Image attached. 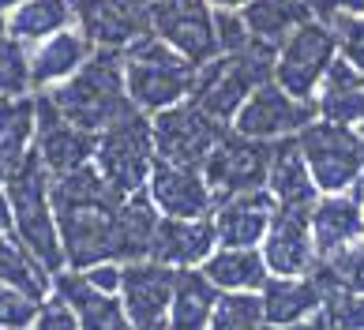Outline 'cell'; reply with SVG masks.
<instances>
[{
    "label": "cell",
    "instance_id": "obj_1",
    "mask_svg": "<svg viewBox=\"0 0 364 330\" xmlns=\"http://www.w3.org/2000/svg\"><path fill=\"white\" fill-rule=\"evenodd\" d=\"M49 199L57 214L64 267L87 270L94 263H117V206L124 196L94 169V161L49 176Z\"/></svg>",
    "mask_w": 364,
    "mask_h": 330
},
{
    "label": "cell",
    "instance_id": "obj_2",
    "mask_svg": "<svg viewBox=\"0 0 364 330\" xmlns=\"http://www.w3.org/2000/svg\"><path fill=\"white\" fill-rule=\"evenodd\" d=\"M42 94L64 120L90 135L105 132L109 124H117L120 117H128L136 109L124 87V53H113V49H94L90 60L72 79H64L60 87Z\"/></svg>",
    "mask_w": 364,
    "mask_h": 330
},
{
    "label": "cell",
    "instance_id": "obj_3",
    "mask_svg": "<svg viewBox=\"0 0 364 330\" xmlns=\"http://www.w3.org/2000/svg\"><path fill=\"white\" fill-rule=\"evenodd\" d=\"M199 64L181 57L173 46H166L161 38H143L139 46H132L124 53V87L128 98L139 113L154 117L161 109L188 102L196 90Z\"/></svg>",
    "mask_w": 364,
    "mask_h": 330
},
{
    "label": "cell",
    "instance_id": "obj_4",
    "mask_svg": "<svg viewBox=\"0 0 364 330\" xmlns=\"http://www.w3.org/2000/svg\"><path fill=\"white\" fill-rule=\"evenodd\" d=\"M271 79H274V49L252 38L245 49L218 53L207 64H199L192 102L229 124L237 117V109L248 102V94Z\"/></svg>",
    "mask_w": 364,
    "mask_h": 330
},
{
    "label": "cell",
    "instance_id": "obj_5",
    "mask_svg": "<svg viewBox=\"0 0 364 330\" xmlns=\"http://www.w3.org/2000/svg\"><path fill=\"white\" fill-rule=\"evenodd\" d=\"M4 191H8V206H11V237L49 274H60L64 247H60L57 214H53V199H49V173L42 169L38 154L11 181H4Z\"/></svg>",
    "mask_w": 364,
    "mask_h": 330
},
{
    "label": "cell",
    "instance_id": "obj_6",
    "mask_svg": "<svg viewBox=\"0 0 364 330\" xmlns=\"http://www.w3.org/2000/svg\"><path fill=\"white\" fill-rule=\"evenodd\" d=\"M154 132H151V117L132 109L128 117H120L109 124L105 132L94 135V169L109 181L120 196H136L146 191L154 169Z\"/></svg>",
    "mask_w": 364,
    "mask_h": 330
},
{
    "label": "cell",
    "instance_id": "obj_7",
    "mask_svg": "<svg viewBox=\"0 0 364 330\" xmlns=\"http://www.w3.org/2000/svg\"><path fill=\"white\" fill-rule=\"evenodd\" d=\"M296 147L312 169L319 196L353 191V184L364 176V135L353 124H334L316 117L308 128L296 132Z\"/></svg>",
    "mask_w": 364,
    "mask_h": 330
},
{
    "label": "cell",
    "instance_id": "obj_8",
    "mask_svg": "<svg viewBox=\"0 0 364 330\" xmlns=\"http://www.w3.org/2000/svg\"><path fill=\"white\" fill-rule=\"evenodd\" d=\"M334 60H338V34L331 19H308L274 49V82L296 98L316 102V90Z\"/></svg>",
    "mask_w": 364,
    "mask_h": 330
},
{
    "label": "cell",
    "instance_id": "obj_9",
    "mask_svg": "<svg viewBox=\"0 0 364 330\" xmlns=\"http://www.w3.org/2000/svg\"><path fill=\"white\" fill-rule=\"evenodd\" d=\"M151 132H154V154L158 161H173V165H199L210 158V150L218 147V139L229 132V124L210 117L203 105H196L192 98L177 102L169 109L151 117Z\"/></svg>",
    "mask_w": 364,
    "mask_h": 330
},
{
    "label": "cell",
    "instance_id": "obj_10",
    "mask_svg": "<svg viewBox=\"0 0 364 330\" xmlns=\"http://www.w3.org/2000/svg\"><path fill=\"white\" fill-rule=\"evenodd\" d=\"M319 117L316 102L308 98H296L286 87L278 82H263L248 94V102L237 109V117L229 120V128L248 135V139H263V143H278V139H289L301 128H308Z\"/></svg>",
    "mask_w": 364,
    "mask_h": 330
},
{
    "label": "cell",
    "instance_id": "obj_11",
    "mask_svg": "<svg viewBox=\"0 0 364 330\" xmlns=\"http://www.w3.org/2000/svg\"><path fill=\"white\" fill-rule=\"evenodd\" d=\"M75 31L94 49L128 53L143 38L154 34L151 26V0H72Z\"/></svg>",
    "mask_w": 364,
    "mask_h": 330
},
{
    "label": "cell",
    "instance_id": "obj_12",
    "mask_svg": "<svg viewBox=\"0 0 364 330\" xmlns=\"http://www.w3.org/2000/svg\"><path fill=\"white\" fill-rule=\"evenodd\" d=\"M154 38L173 46L192 64H207L218 57V23L210 0H151Z\"/></svg>",
    "mask_w": 364,
    "mask_h": 330
},
{
    "label": "cell",
    "instance_id": "obj_13",
    "mask_svg": "<svg viewBox=\"0 0 364 330\" xmlns=\"http://www.w3.org/2000/svg\"><path fill=\"white\" fill-rule=\"evenodd\" d=\"M274 143L248 139L229 128L218 147L210 150V158L203 161V176L214 188V196H229V191H248L267 184V169H271Z\"/></svg>",
    "mask_w": 364,
    "mask_h": 330
},
{
    "label": "cell",
    "instance_id": "obj_14",
    "mask_svg": "<svg viewBox=\"0 0 364 330\" xmlns=\"http://www.w3.org/2000/svg\"><path fill=\"white\" fill-rule=\"evenodd\" d=\"M177 270L161 267L154 259L120 263V304L128 312V323L136 330H161L169 319V300Z\"/></svg>",
    "mask_w": 364,
    "mask_h": 330
},
{
    "label": "cell",
    "instance_id": "obj_15",
    "mask_svg": "<svg viewBox=\"0 0 364 330\" xmlns=\"http://www.w3.org/2000/svg\"><path fill=\"white\" fill-rule=\"evenodd\" d=\"M278 211L267 188H248V191H229L214 199L210 222L214 237L222 247H259L267 237V225Z\"/></svg>",
    "mask_w": 364,
    "mask_h": 330
},
{
    "label": "cell",
    "instance_id": "obj_16",
    "mask_svg": "<svg viewBox=\"0 0 364 330\" xmlns=\"http://www.w3.org/2000/svg\"><path fill=\"white\" fill-rule=\"evenodd\" d=\"M146 196L166 218H207L214 211V188L199 165H173V161H154Z\"/></svg>",
    "mask_w": 364,
    "mask_h": 330
},
{
    "label": "cell",
    "instance_id": "obj_17",
    "mask_svg": "<svg viewBox=\"0 0 364 330\" xmlns=\"http://www.w3.org/2000/svg\"><path fill=\"white\" fill-rule=\"evenodd\" d=\"M38 98V139H34V154L42 161V169L49 176L83 169L94 161V135L68 124L57 109L49 105L46 94H34Z\"/></svg>",
    "mask_w": 364,
    "mask_h": 330
},
{
    "label": "cell",
    "instance_id": "obj_18",
    "mask_svg": "<svg viewBox=\"0 0 364 330\" xmlns=\"http://www.w3.org/2000/svg\"><path fill=\"white\" fill-rule=\"evenodd\" d=\"M271 274H308L316 267V244H312V222L301 206H278L267 237L259 244Z\"/></svg>",
    "mask_w": 364,
    "mask_h": 330
},
{
    "label": "cell",
    "instance_id": "obj_19",
    "mask_svg": "<svg viewBox=\"0 0 364 330\" xmlns=\"http://www.w3.org/2000/svg\"><path fill=\"white\" fill-rule=\"evenodd\" d=\"M218 247L214 237V222L207 218H166L154 229V244H151V259L173 270H188V267H203L207 255Z\"/></svg>",
    "mask_w": 364,
    "mask_h": 330
},
{
    "label": "cell",
    "instance_id": "obj_20",
    "mask_svg": "<svg viewBox=\"0 0 364 330\" xmlns=\"http://www.w3.org/2000/svg\"><path fill=\"white\" fill-rule=\"evenodd\" d=\"M53 293L75 312L79 330H132L120 293H105V289L90 285L83 270L64 267L60 274H53Z\"/></svg>",
    "mask_w": 364,
    "mask_h": 330
},
{
    "label": "cell",
    "instance_id": "obj_21",
    "mask_svg": "<svg viewBox=\"0 0 364 330\" xmlns=\"http://www.w3.org/2000/svg\"><path fill=\"white\" fill-rule=\"evenodd\" d=\"M263 323L301 326L323 308V289L312 274H271L259 289Z\"/></svg>",
    "mask_w": 364,
    "mask_h": 330
},
{
    "label": "cell",
    "instance_id": "obj_22",
    "mask_svg": "<svg viewBox=\"0 0 364 330\" xmlns=\"http://www.w3.org/2000/svg\"><path fill=\"white\" fill-rule=\"evenodd\" d=\"M312 222V244H316V259L334 255L349 247L353 240L364 237V211L353 191H334V196H319L308 211Z\"/></svg>",
    "mask_w": 364,
    "mask_h": 330
},
{
    "label": "cell",
    "instance_id": "obj_23",
    "mask_svg": "<svg viewBox=\"0 0 364 330\" xmlns=\"http://www.w3.org/2000/svg\"><path fill=\"white\" fill-rule=\"evenodd\" d=\"M38 139V98H0V184L11 181L26 161L34 158Z\"/></svg>",
    "mask_w": 364,
    "mask_h": 330
},
{
    "label": "cell",
    "instance_id": "obj_24",
    "mask_svg": "<svg viewBox=\"0 0 364 330\" xmlns=\"http://www.w3.org/2000/svg\"><path fill=\"white\" fill-rule=\"evenodd\" d=\"M90 53H94V46L75 31V26L31 46V87H34V94L53 90V87H60L64 79H72L79 68L90 60Z\"/></svg>",
    "mask_w": 364,
    "mask_h": 330
},
{
    "label": "cell",
    "instance_id": "obj_25",
    "mask_svg": "<svg viewBox=\"0 0 364 330\" xmlns=\"http://www.w3.org/2000/svg\"><path fill=\"white\" fill-rule=\"evenodd\" d=\"M267 191L278 206H301V211H312V203L319 199V188L312 181V169L296 147V135L274 143L271 154V169H267Z\"/></svg>",
    "mask_w": 364,
    "mask_h": 330
},
{
    "label": "cell",
    "instance_id": "obj_26",
    "mask_svg": "<svg viewBox=\"0 0 364 330\" xmlns=\"http://www.w3.org/2000/svg\"><path fill=\"white\" fill-rule=\"evenodd\" d=\"M218 297H222V289L207 278L203 267L177 270L166 330H207L210 312H214V304H218Z\"/></svg>",
    "mask_w": 364,
    "mask_h": 330
},
{
    "label": "cell",
    "instance_id": "obj_27",
    "mask_svg": "<svg viewBox=\"0 0 364 330\" xmlns=\"http://www.w3.org/2000/svg\"><path fill=\"white\" fill-rule=\"evenodd\" d=\"M203 274L222 293H259L263 282L271 278L259 247H222V244L207 255Z\"/></svg>",
    "mask_w": 364,
    "mask_h": 330
},
{
    "label": "cell",
    "instance_id": "obj_28",
    "mask_svg": "<svg viewBox=\"0 0 364 330\" xmlns=\"http://www.w3.org/2000/svg\"><path fill=\"white\" fill-rule=\"evenodd\" d=\"M316 109L334 124H364V72L338 57L316 90Z\"/></svg>",
    "mask_w": 364,
    "mask_h": 330
},
{
    "label": "cell",
    "instance_id": "obj_29",
    "mask_svg": "<svg viewBox=\"0 0 364 330\" xmlns=\"http://www.w3.org/2000/svg\"><path fill=\"white\" fill-rule=\"evenodd\" d=\"M158 222H161V211L151 203L146 191H136V196L120 199V206H117V263L151 259Z\"/></svg>",
    "mask_w": 364,
    "mask_h": 330
},
{
    "label": "cell",
    "instance_id": "obj_30",
    "mask_svg": "<svg viewBox=\"0 0 364 330\" xmlns=\"http://www.w3.org/2000/svg\"><path fill=\"white\" fill-rule=\"evenodd\" d=\"M75 26L72 0H23L19 8H11L4 16V31L23 41V46H38L53 34Z\"/></svg>",
    "mask_w": 364,
    "mask_h": 330
},
{
    "label": "cell",
    "instance_id": "obj_31",
    "mask_svg": "<svg viewBox=\"0 0 364 330\" xmlns=\"http://www.w3.org/2000/svg\"><path fill=\"white\" fill-rule=\"evenodd\" d=\"M0 282H8L11 289L34 300H46L53 293V274L8 233H0Z\"/></svg>",
    "mask_w": 364,
    "mask_h": 330
},
{
    "label": "cell",
    "instance_id": "obj_32",
    "mask_svg": "<svg viewBox=\"0 0 364 330\" xmlns=\"http://www.w3.org/2000/svg\"><path fill=\"white\" fill-rule=\"evenodd\" d=\"M308 274L319 282L323 297H331V293H364V237L353 240L349 247H342V252L316 259V267Z\"/></svg>",
    "mask_w": 364,
    "mask_h": 330
},
{
    "label": "cell",
    "instance_id": "obj_33",
    "mask_svg": "<svg viewBox=\"0 0 364 330\" xmlns=\"http://www.w3.org/2000/svg\"><path fill=\"white\" fill-rule=\"evenodd\" d=\"M19 94H34L31 46H23L8 31H0V98H19Z\"/></svg>",
    "mask_w": 364,
    "mask_h": 330
},
{
    "label": "cell",
    "instance_id": "obj_34",
    "mask_svg": "<svg viewBox=\"0 0 364 330\" xmlns=\"http://www.w3.org/2000/svg\"><path fill=\"white\" fill-rule=\"evenodd\" d=\"M259 326H263L259 293H222L207 323V330H259Z\"/></svg>",
    "mask_w": 364,
    "mask_h": 330
},
{
    "label": "cell",
    "instance_id": "obj_35",
    "mask_svg": "<svg viewBox=\"0 0 364 330\" xmlns=\"http://www.w3.org/2000/svg\"><path fill=\"white\" fill-rule=\"evenodd\" d=\"M331 26L338 34V57L364 72V16H331Z\"/></svg>",
    "mask_w": 364,
    "mask_h": 330
},
{
    "label": "cell",
    "instance_id": "obj_36",
    "mask_svg": "<svg viewBox=\"0 0 364 330\" xmlns=\"http://www.w3.org/2000/svg\"><path fill=\"white\" fill-rule=\"evenodd\" d=\"M42 300H34V297H26L19 293V289H11L8 282H0V326H8V330H26L34 319V312Z\"/></svg>",
    "mask_w": 364,
    "mask_h": 330
},
{
    "label": "cell",
    "instance_id": "obj_37",
    "mask_svg": "<svg viewBox=\"0 0 364 330\" xmlns=\"http://www.w3.org/2000/svg\"><path fill=\"white\" fill-rule=\"evenodd\" d=\"M26 330H79V319L57 293H49L42 304H38V312H34V319H31Z\"/></svg>",
    "mask_w": 364,
    "mask_h": 330
},
{
    "label": "cell",
    "instance_id": "obj_38",
    "mask_svg": "<svg viewBox=\"0 0 364 330\" xmlns=\"http://www.w3.org/2000/svg\"><path fill=\"white\" fill-rule=\"evenodd\" d=\"M90 285L105 289V293H120V263H94L83 270Z\"/></svg>",
    "mask_w": 364,
    "mask_h": 330
},
{
    "label": "cell",
    "instance_id": "obj_39",
    "mask_svg": "<svg viewBox=\"0 0 364 330\" xmlns=\"http://www.w3.org/2000/svg\"><path fill=\"white\" fill-rule=\"evenodd\" d=\"M331 16H364V0H319V19Z\"/></svg>",
    "mask_w": 364,
    "mask_h": 330
},
{
    "label": "cell",
    "instance_id": "obj_40",
    "mask_svg": "<svg viewBox=\"0 0 364 330\" xmlns=\"http://www.w3.org/2000/svg\"><path fill=\"white\" fill-rule=\"evenodd\" d=\"M353 196H357V203H360V211H364V176L353 184Z\"/></svg>",
    "mask_w": 364,
    "mask_h": 330
},
{
    "label": "cell",
    "instance_id": "obj_41",
    "mask_svg": "<svg viewBox=\"0 0 364 330\" xmlns=\"http://www.w3.org/2000/svg\"><path fill=\"white\" fill-rule=\"evenodd\" d=\"M19 4H23V0H0V16H8V11L19 8Z\"/></svg>",
    "mask_w": 364,
    "mask_h": 330
},
{
    "label": "cell",
    "instance_id": "obj_42",
    "mask_svg": "<svg viewBox=\"0 0 364 330\" xmlns=\"http://www.w3.org/2000/svg\"><path fill=\"white\" fill-rule=\"evenodd\" d=\"M259 330H301V326H271V323H263Z\"/></svg>",
    "mask_w": 364,
    "mask_h": 330
},
{
    "label": "cell",
    "instance_id": "obj_43",
    "mask_svg": "<svg viewBox=\"0 0 364 330\" xmlns=\"http://www.w3.org/2000/svg\"><path fill=\"white\" fill-rule=\"evenodd\" d=\"M0 31H4V16H0Z\"/></svg>",
    "mask_w": 364,
    "mask_h": 330
},
{
    "label": "cell",
    "instance_id": "obj_44",
    "mask_svg": "<svg viewBox=\"0 0 364 330\" xmlns=\"http://www.w3.org/2000/svg\"><path fill=\"white\" fill-rule=\"evenodd\" d=\"M360 135H364V124H360Z\"/></svg>",
    "mask_w": 364,
    "mask_h": 330
},
{
    "label": "cell",
    "instance_id": "obj_45",
    "mask_svg": "<svg viewBox=\"0 0 364 330\" xmlns=\"http://www.w3.org/2000/svg\"><path fill=\"white\" fill-rule=\"evenodd\" d=\"M132 330H136V326H132ZM161 330H166V326H161Z\"/></svg>",
    "mask_w": 364,
    "mask_h": 330
},
{
    "label": "cell",
    "instance_id": "obj_46",
    "mask_svg": "<svg viewBox=\"0 0 364 330\" xmlns=\"http://www.w3.org/2000/svg\"><path fill=\"white\" fill-rule=\"evenodd\" d=\"M0 330H8V326H0Z\"/></svg>",
    "mask_w": 364,
    "mask_h": 330
}]
</instances>
